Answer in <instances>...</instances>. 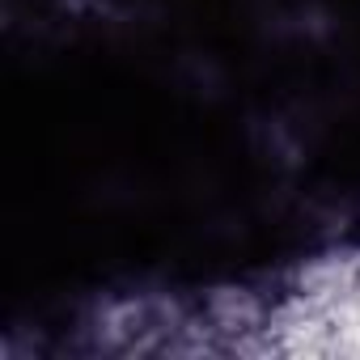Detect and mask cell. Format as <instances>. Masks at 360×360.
Returning a JSON list of instances; mask_svg holds the SVG:
<instances>
[{"label": "cell", "mask_w": 360, "mask_h": 360, "mask_svg": "<svg viewBox=\"0 0 360 360\" xmlns=\"http://www.w3.org/2000/svg\"><path fill=\"white\" fill-rule=\"evenodd\" d=\"M98 5H106V0H64V9H77V13H85V9H98Z\"/></svg>", "instance_id": "1"}]
</instances>
